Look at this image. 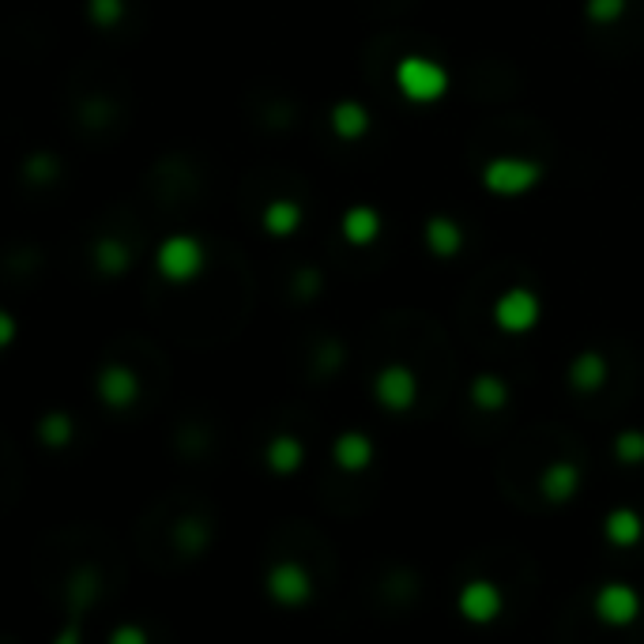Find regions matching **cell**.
<instances>
[{
    "label": "cell",
    "instance_id": "6da1fadb",
    "mask_svg": "<svg viewBox=\"0 0 644 644\" xmlns=\"http://www.w3.org/2000/svg\"><path fill=\"white\" fill-rule=\"evenodd\" d=\"M396 87L411 102H437L448 91V72L430 57H403L396 65Z\"/></svg>",
    "mask_w": 644,
    "mask_h": 644
},
{
    "label": "cell",
    "instance_id": "7a4b0ae2",
    "mask_svg": "<svg viewBox=\"0 0 644 644\" xmlns=\"http://www.w3.org/2000/svg\"><path fill=\"white\" fill-rule=\"evenodd\" d=\"M482 182H487V189L505 192V197H516V192H528L531 185L539 182V166L524 163V159H497V163L487 166Z\"/></svg>",
    "mask_w": 644,
    "mask_h": 644
},
{
    "label": "cell",
    "instance_id": "3957f363",
    "mask_svg": "<svg viewBox=\"0 0 644 644\" xmlns=\"http://www.w3.org/2000/svg\"><path fill=\"white\" fill-rule=\"evenodd\" d=\"M203 265V249L192 237H169L159 249V268L166 279H192Z\"/></svg>",
    "mask_w": 644,
    "mask_h": 644
},
{
    "label": "cell",
    "instance_id": "277c9868",
    "mask_svg": "<svg viewBox=\"0 0 644 644\" xmlns=\"http://www.w3.org/2000/svg\"><path fill=\"white\" fill-rule=\"evenodd\" d=\"M536 313H539L536 298L524 291L505 294L502 305H497V317H502V325H508V328H528L531 320H536Z\"/></svg>",
    "mask_w": 644,
    "mask_h": 644
},
{
    "label": "cell",
    "instance_id": "5b68a950",
    "mask_svg": "<svg viewBox=\"0 0 644 644\" xmlns=\"http://www.w3.org/2000/svg\"><path fill=\"white\" fill-rule=\"evenodd\" d=\"M380 231V219H377V211H370V208H354V211H347V219H343V234H347V242H354V245H366L373 242Z\"/></svg>",
    "mask_w": 644,
    "mask_h": 644
},
{
    "label": "cell",
    "instance_id": "8992f818",
    "mask_svg": "<svg viewBox=\"0 0 644 644\" xmlns=\"http://www.w3.org/2000/svg\"><path fill=\"white\" fill-rule=\"evenodd\" d=\"M366 109L362 106H354V102H343V106H336L332 109V129L339 132V136H347V140H351V136H362L366 132Z\"/></svg>",
    "mask_w": 644,
    "mask_h": 644
},
{
    "label": "cell",
    "instance_id": "52a82bcc",
    "mask_svg": "<svg viewBox=\"0 0 644 644\" xmlns=\"http://www.w3.org/2000/svg\"><path fill=\"white\" fill-rule=\"evenodd\" d=\"M426 237H430V249L434 253H456L460 249V231H456L448 219H430Z\"/></svg>",
    "mask_w": 644,
    "mask_h": 644
},
{
    "label": "cell",
    "instance_id": "ba28073f",
    "mask_svg": "<svg viewBox=\"0 0 644 644\" xmlns=\"http://www.w3.org/2000/svg\"><path fill=\"white\" fill-rule=\"evenodd\" d=\"M298 219H302V211L294 208V203H271L265 223L271 234H291L294 226H298Z\"/></svg>",
    "mask_w": 644,
    "mask_h": 644
},
{
    "label": "cell",
    "instance_id": "9c48e42d",
    "mask_svg": "<svg viewBox=\"0 0 644 644\" xmlns=\"http://www.w3.org/2000/svg\"><path fill=\"white\" fill-rule=\"evenodd\" d=\"M625 8V0H592V20H614L618 12Z\"/></svg>",
    "mask_w": 644,
    "mask_h": 644
},
{
    "label": "cell",
    "instance_id": "30bf717a",
    "mask_svg": "<svg viewBox=\"0 0 644 644\" xmlns=\"http://www.w3.org/2000/svg\"><path fill=\"white\" fill-rule=\"evenodd\" d=\"M91 12L98 15V23H114L121 15V0H91Z\"/></svg>",
    "mask_w": 644,
    "mask_h": 644
}]
</instances>
